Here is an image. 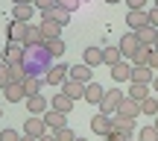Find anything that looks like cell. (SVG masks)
Returning a JSON list of instances; mask_svg holds the SVG:
<instances>
[{
  "label": "cell",
  "mask_w": 158,
  "mask_h": 141,
  "mask_svg": "<svg viewBox=\"0 0 158 141\" xmlns=\"http://www.w3.org/2000/svg\"><path fill=\"white\" fill-rule=\"evenodd\" d=\"M53 53L47 50V41L44 44H32V47H27L23 44V71L27 73H32V77H41V73H47L53 68Z\"/></svg>",
  "instance_id": "6da1fadb"
},
{
  "label": "cell",
  "mask_w": 158,
  "mask_h": 141,
  "mask_svg": "<svg viewBox=\"0 0 158 141\" xmlns=\"http://www.w3.org/2000/svg\"><path fill=\"white\" fill-rule=\"evenodd\" d=\"M47 132H50V126H47L44 115H32V118H27V121H23V135L41 138V135H47Z\"/></svg>",
  "instance_id": "7a4b0ae2"
},
{
  "label": "cell",
  "mask_w": 158,
  "mask_h": 141,
  "mask_svg": "<svg viewBox=\"0 0 158 141\" xmlns=\"http://www.w3.org/2000/svg\"><path fill=\"white\" fill-rule=\"evenodd\" d=\"M70 77V65L64 62H53V68L44 73V82L47 85H64V79Z\"/></svg>",
  "instance_id": "3957f363"
},
{
  "label": "cell",
  "mask_w": 158,
  "mask_h": 141,
  "mask_svg": "<svg viewBox=\"0 0 158 141\" xmlns=\"http://www.w3.org/2000/svg\"><path fill=\"white\" fill-rule=\"evenodd\" d=\"M117 47H120V53H123V59L126 62H132V56H135V50L141 47V41H138V33H123L120 35V41H117Z\"/></svg>",
  "instance_id": "277c9868"
},
{
  "label": "cell",
  "mask_w": 158,
  "mask_h": 141,
  "mask_svg": "<svg viewBox=\"0 0 158 141\" xmlns=\"http://www.w3.org/2000/svg\"><path fill=\"white\" fill-rule=\"evenodd\" d=\"M0 62H6V65H18V62H23V41L9 38V41H6V47H3V59H0Z\"/></svg>",
  "instance_id": "5b68a950"
},
{
  "label": "cell",
  "mask_w": 158,
  "mask_h": 141,
  "mask_svg": "<svg viewBox=\"0 0 158 141\" xmlns=\"http://www.w3.org/2000/svg\"><path fill=\"white\" fill-rule=\"evenodd\" d=\"M123 91L120 88H111V91H106V97L100 100V112L102 115H117V106H120V100H123Z\"/></svg>",
  "instance_id": "8992f818"
},
{
  "label": "cell",
  "mask_w": 158,
  "mask_h": 141,
  "mask_svg": "<svg viewBox=\"0 0 158 141\" xmlns=\"http://www.w3.org/2000/svg\"><path fill=\"white\" fill-rule=\"evenodd\" d=\"M114 130V124H111V115H94V118H91V132H94V135H100V138H106L108 132Z\"/></svg>",
  "instance_id": "52a82bcc"
},
{
  "label": "cell",
  "mask_w": 158,
  "mask_h": 141,
  "mask_svg": "<svg viewBox=\"0 0 158 141\" xmlns=\"http://www.w3.org/2000/svg\"><path fill=\"white\" fill-rule=\"evenodd\" d=\"M35 15V6L32 3H15L12 6V21H21V24H29Z\"/></svg>",
  "instance_id": "ba28073f"
},
{
  "label": "cell",
  "mask_w": 158,
  "mask_h": 141,
  "mask_svg": "<svg viewBox=\"0 0 158 141\" xmlns=\"http://www.w3.org/2000/svg\"><path fill=\"white\" fill-rule=\"evenodd\" d=\"M126 24H129L132 33H135V29H141V27H147V24H149L147 9H129V12H126Z\"/></svg>",
  "instance_id": "9c48e42d"
},
{
  "label": "cell",
  "mask_w": 158,
  "mask_h": 141,
  "mask_svg": "<svg viewBox=\"0 0 158 141\" xmlns=\"http://www.w3.org/2000/svg\"><path fill=\"white\" fill-rule=\"evenodd\" d=\"M62 94H68L73 103H76V100H85V85L68 77V79H64V85H62Z\"/></svg>",
  "instance_id": "30bf717a"
},
{
  "label": "cell",
  "mask_w": 158,
  "mask_h": 141,
  "mask_svg": "<svg viewBox=\"0 0 158 141\" xmlns=\"http://www.w3.org/2000/svg\"><path fill=\"white\" fill-rule=\"evenodd\" d=\"M38 27H41V35H44V41L62 38V24H56V21H53V18H44V21H41Z\"/></svg>",
  "instance_id": "8fae6325"
},
{
  "label": "cell",
  "mask_w": 158,
  "mask_h": 141,
  "mask_svg": "<svg viewBox=\"0 0 158 141\" xmlns=\"http://www.w3.org/2000/svg\"><path fill=\"white\" fill-rule=\"evenodd\" d=\"M117 115H126V118H141V103L138 100H132L129 94L120 100V106H117Z\"/></svg>",
  "instance_id": "7c38bea8"
},
{
  "label": "cell",
  "mask_w": 158,
  "mask_h": 141,
  "mask_svg": "<svg viewBox=\"0 0 158 141\" xmlns=\"http://www.w3.org/2000/svg\"><path fill=\"white\" fill-rule=\"evenodd\" d=\"M152 79H155V71L149 65H132V79L129 82H147L149 85Z\"/></svg>",
  "instance_id": "4fadbf2b"
},
{
  "label": "cell",
  "mask_w": 158,
  "mask_h": 141,
  "mask_svg": "<svg viewBox=\"0 0 158 141\" xmlns=\"http://www.w3.org/2000/svg\"><path fill=\"white\" fill-rule=\"evenodd\" d=\"M47 109H50V103H47L44 94H32V97H27V112H29V115H44Z\"/></svg>",
  "instance_id": "5bb4252c"
},
{
  "label": "cell",
  "mask_w": 158,
  "mask_h": 141,
  "mask_svg": "<svg viewBox=\"0 0 158 141\" xmlns=\"http://www.w3.org/2000/svg\"><path fill=\"white\" fill-rule=\"evenodd\" d=\"M108 73H111V77L117 79V82H129V79H132V62L120 59L117 65H111V71H108Z\"/></svg>",
  "instance_id": "9a60e30c"
},
{
  "label": "cell",
  "mask_w": 158,
  "mask_h": 141,
  "mask_svg": "<svg viewBox=\"0 0 158 141\" xmlns=\"http://www.w3.org/2000/svg\"><path fill=\"white\" fill-rule=\"evenodd\" d=\"M94 68H88L85 62H79V65H73L70 68V79H76V82H82V85H88V82H94Z\"/></svg>",
  "instance_id": "2e32d148"
},
{
  "label": "cell",
  "mask_w": 158,
  "mask_h": 141,
  "mask_svg": "<svg viewBox=\"0 0 158 141\" xmlns=\"http://www.w3.org/2000/svg\"><path fill=\"white\" fill-rule=\"evenodd\" d=\"M102 97H106V88H102L100 82H88L85 85V100H88L91 106H100Z\"/></svg>",
  "instance_id": "e0dca14e"
},
{
  "label": "cell",
  "mask_w": 158,
  "mask_h": 141,
  "mask_svg": "<svg viewBox=\"0 0 158 141\" xmlns=\"http://www.w3.org/2000/svg\"><path fill=\"white\" fill-rule=\"evenodd\" d=\"M3 97H6L9 103H21V100H27L23 82H12V85H6V88H3Z\"/></svg>",
  "instance_id": "ac0fdd59"
},
{
  "label": "cell",
  "mask_w": 158,
  "mask_h": 141,
  "mask_svg": "<svg viewBox=\"0 0 158 141\" xmlns=\"http://www.w3.org/2000/svg\"><path fill=\"white\" fill-rule=\"evenodd\" d=\"M64 118H68V115L56 112V109H47V112H44V121H47V126H50L53 132L62 130V126H68V121H64Z\"/></svg>",
  "instance_id": "d6986e66"
},
{
  "label": "cell",
  "mask_w": 158,
  "mask_h": 141,
  "mask_svg": "<svg viewBox=\"0 0 158 141\" xmlns=\"http://www.w3.org/2000/svg\"><path fill=\"white\" fill-rule=\"evenodd\" d=\"M126 94H129L132 100H138V103H141V100H147V97L152 94V88H149L147 82H129V91H126Z\"/></svg>",
  "instance_id": "ffe728a7"
},
{
  "label": "cell",
  "mask_w": 158,
  "mask_h": 141,
  "mask_svg": "<svg viewBox=\"0 0 158 141\" xmlns=\"http://www.w3.org/2000/svg\"><path fill=\"white\" fill-rule=\"evenodd\" d=\"M50 109H56V112H62V115H70L73 112V100H70L68 94H56L50 100Z\"/></svg>",
  "instance_id": "44dd1931"
},
{
  "label": "cell",
  "mask_w": 158,
  "mask_h": 141,
  "mask_svg": "<svg viewBox=\"0 0 158 141\" xmlns=\"http://www.w3.org/2000/svg\"><path fill=\"white\" fill-rule=\"evenodd\" d=\"M23 44H27V47H32V44H44V35H41V27H38V24H27Z\"/></svg>",
  "instance_id": "7402d4cb"
},
{
  "label": "cell",
  "mask_w": 158,
  "mask_h": 141,
  "mask_svg": "<svg viewBox=\"0 0 158 141\" xmlns=\"http://www.w3.org/2000/svg\"><path fill=\"white\" fill-rule=\"evenodd\" d=\"M111 124H114V130L135 135V118H126V115H111Z\"/></svg>",
  "instance_id": "603a6c76"
},
{
  "label": "cell",
  "mask_w": 158,
  "mask_h": 141,
  "mask_svg": "<svg viewBox=\"0 0 158 141\" xmlns=\"http://www.w3.org/2000/svg\"><path fill=\"white\" fill-rule=\"evenodd\" d=\"M82 62L88 65V68H97V65H102V47H85Z\"/></svg>",
  "instance_id": "cb8c5ba5"
},
{
  "label": "cell",
  "mask_w": 158,
  "mask_h": 141,
  "mask_svg": "<svg viewBox=\"0 0 158 141\" xmlns=\"http://www.w3.org/2000/svg\"><path fill=\"white\" fill-rule=\"evenodd\" d=\"M138 33V41H141V44H147V47H155V38H158V29L155 27H141V29H135Z\"/></svg>",
  "instance_id": "d4e9b609"
},
{
  "label": "cell",
  "mask_w": 158,
  "mask_h": 141,
  "mask_svg": "<svg viewBox=\"0 0 158 141\" xmlns=\"http://www.w3.org/2000/svg\"><path fill=\"white\" fill-rule=\"evenodd\" d=\"M41 82H44L41 77H32V73H27V79H23V91H27V97L41 94Z\"/></svg>",
  "instance_id": "484cf974"
},
{
  "label": "cell",
  "mask_w": 158,
  "mask_h": 141,
  "mask_svg": "<svg viewBox=\"0 0 158 141\" xmlns=\"http://www.w3.org/2000/svg\"><path fill=\"white\" fill-rule=\"evenodd\" d=\"M44 18H53L56 24H62V27H64V24L70 21V12H68V9H62V6L56 3V6H53L50 12H44Z\"/></svg>",
  "instance_id": "4316f807"
},
{
  "label": "cell",
  "mask_w": 158,
  "mask_h": 141,
  "mask_svg": "<svg viewBox=\"0 0 158 141\" xmlns=\"http://www.w3.org/2000/svg\"><path fill=\"white\" fill-rule=\"evenodd\" d=\"M120 59H123V53H120V47H102V65H117Z\"/></svg>",
  "instance_id": "83f0119b"
},
{
  "label": "cell",
  "mask_w": 158,
  "mask_h": 141,
  "mask_svg": "<svg viewBox=\"0 0 158 141\" xmlns=\"http://www.w3.org/2000/svg\"><path fill=\"white\" fill-rule=\"evenodd\" d=\"M141 115H149V118L158 115V97L155 94H149L147 100H141Z\"/></svg>",
  "instance_id": "f1b7e54d"
},
{
  "label": "cell",
  "mask_w": 158,
  "mask_h": 141,
  "mask_svg": "<svg viewBox=\"0 0 158 141\" xmlns=\"http://www.w3.org/2000/svg\"><path fill=\"white\" fill-rule=\"evenodd\" d=\"M47 50L53 53V59H62L64 50H68V44H64V38H53V41H47Z\"/></svg>",
  "instance_id": "f546056e"
},
{
  "label": "cell",
  "mask_w": 158,
  "mask_h": 141,
  "mask_svg": "<svg viewBox=\"0 0 158 141\" xmlns=\"http://www.w3.org/2000/svg\"><path fill=\"white\" fill-rule=\"evenodd\" d=\"M23 35H27V24H21V21H12V24H9V38H15V41H23Z\"/></svg>",
  "instance_id": "4dcf8cb0"
},
{
  "label": "cell",
  "mask_w": 158,
  "mask_h": 141,
  "mask_svg": "<svg viewBox=\"0 0 158 141\" xmlns=\"http://www.w3.org/2000/svg\"><path fill=\"white\" fill-rule=\"evenodd\" d=\"M138 141H158V130H155L152 124L141 126V130H138Z\"/></svg>",
  "instance_id": "1f68e13d"
},
{
  "label": "cell",
  "mask_w": 158,
  "mask_h": 141,
  "mask_svg": "<svg viewBox=\"0 0 158 141\" xmlns=\"http://www.w3.org/2000/svg\"><path fill=\"white\" fill-rule=\"evenodd\" d=\"M149 50H152V47L141 44V47L135 50V56H132V65H147V59H149Z\"/></svg>",
  "instance_id": "d6a6232c"
},
{
  "label": "cell",
  "mask_w": 158,
  "mask_h": 141,
  "mask_svg": "<svg viewBox=\"0 0 158 141\" xmlns=\"http://www.w3.org/2000/svg\"><path fill=\"white\" fill-rule=\"evenodd\" d=\"M15 79H12V71H9V65L6 62H0V91L6 88V85H12Z\"/></svg>",
  "instance_id": "836d02e7"
},
{
  "label": "cell",
  "mask_w": 158,
  "mask_h": 141,
  "mask_svg": "<svg viewBox=\"0 0 158 141\" xmlns=\"http://www.w3.org/2000/svg\"><path fill=\"white\" fill-rule=\"evenodd\" d=\"M53 135H56V141H76V132L70 130V126H62V130H56Z\"/></svg>",
  "instance_id": "e575fe53"
},
{
  "label": "cell",
  "mask_w": 158,
  "mask_h": 141,
  "mask_svg": "<svg viewBox=\"0 0 158 141\" xmlns=\"http://www.w3.org/2000/svg\"><path fill=\"white\" fill-rule=\"evenodd\" d=\"M56 3H59V0H32V6H35V9L41 12V15H44V12H50V9H53Z\"/></svg>",
  "instance_id": "d590c367"
},
{
  "label": "cell",
  "mask_w": 158,
  "mask_h": 141,
  "mask_svg": "<svg viewBox=\"0 0 158 141\" xmlns=\"http://www.w3.org/2000/svg\"><path fill=\"white\" fill-rule=\"evenodd\" d=\"M129 138H135V135H129V132H120V130H111L106 135V141H129Z\"/></svg>",
  "instance_id": "8d00e7d4"
},
{
  "label": "cell",
  "mask_w": 158,
  "mask_h": 141,
  "mask_svg": "<svg viewBox=\"0 0 158 141\" xmlns=\"http://www.w3.org/2000/svg\"><path fill=\"white\" fill-rule=\"evenodd\" d=\"M59 6H62V9H68V12H76L79 6H82V0H59Z\"/></svg>",
  "instance_id": "74e56055"
},
{
  "label": "cell",
  "mask_w": 158,
  "mask_h": 141,
  "mask_svg": "<svg viewBox=\"0 0 158 141\" xmlns=\"http://www.w3.org/2000/svg\"><path fill=\"white\" fill-rule=\"evenodd\" d=\"M0 141H21V135H18V130H3L0 132Z\"/></svg>",
  "instance_id": "f35d334b"
},
{
  "label": "cell",
  "mask_w": 158,
  "mask_h": 141,
  "mask_svg": "<svg viewBox=\"0 0 158 141\" xmlns=\"http://www.w3.org/2000/svg\"><path fill=\"white\" fill-rule=\"evenodd\" d=\"M147 65H149V68H152V71L158 73V47H152V50H149V59H147Z\"/></svg>",
  "instance_id": "ab89813d"
},
{
  "label": "cell",
  "mask_w": 158,
  "mask_h": 141,
  "mask_svg": "<svg viewBox=\"0 0 158 141\" xmlns=\"http://www.w3.org/2000/svg\"><path fill=\"white\" fill-rule=\"evenodd\" d=\"M147 18H149V27H155V29H158V6H152V9L147 12Z\"/></svg>",
  "instance_id": "60d3db41"
},
{
  "label": "cell",
  "mask_w": 158,
  "mask_h": 141,
  "mask_svg": "<svg viewBox=\"0 0 158 141\" xmlns=\"http://www.w3.org/2000/svg\"><path fill=\"white\" fill-rule=\"evenodd\" d=\"M129 9H147V0H126Z\"/></svg>",
  "instance_id": "b9f144b4"
},
{
  "label": "cell",
  "mask_w": 158,
  "mask_h": 141,
  "mask_svg": "<svg viewBox=\"0 0 158 141\" xmlns=\"http://www.w3.org/2000/svg\"><path fill=\"white\" fill-rule=\"evenodd\" d=\"M149 88H152V94L158 97V73H155V79H152V82H149Z\"/></svg>",
  "instance_id": "7bdbcfd3"
},
{
  "label": "cell",
  "mask_w": 158,
  "mask_h": 141,
  "mask_svg": "<svg viewBox=\"0 0 158 141\" xmlns=\"http://www.w3.org/2000/svg\"><path fill=\"white\" fill-rule=\"evenodd\" d=\"M38 141H56V135H53V132H47V135H41Z\"/></svg>",
  "instance_id": "ee69618b"
},
{
  "label": "cell",
  "mask_w": 158,
  "mask_h": 141,
  "mask_svg": "<svg viewBox=\"0 0 158 141\" xmlns=\"http://www.w3.org/2000/svg\"><path fill=\"white\" fill-rule=\"evenodd\" d=\"M21 141H38V138H32V135H21Z\"/></svg>",
  "instance_id": "f6af8a7d"
},
{
  "label": "cell",
  "mask_w": 158,
  "mask_h": 141,
  "mask_svg": "<svg viewBox=\"0 0 158 141\" xmlns=\"http://www.w3.org/2000/svg\"><path fill=\"white\" fill-rule=\"evenodd\" d=\"M15 3H32V0H12V6H15Z\"/></svg>",
  "instance_id": "bcb514c9"
},
{
  "label": "cell",
  "mask_w": 158,
  "mask_h": 141,
  "mask_svg": "<svg viewBox=\"0 0 158 141\" xmlns=\"http://www.w3.org/2000/svg\"><path fill=\"white\" fill-rule=\"evenodd\" d=\"M152 126H155V130H158V115H155V124H152Z\"/></svg>",
  "instance_id": "7dc6e473"
},
{
  "label": "cell",
  "mask_w": 158,
  "mask_h": 141,
  "mask_svg": "<svg viewBox=\"0 0 158 141\" xmlns=\"http://www.w3.org/2000/svg\"><path fill=\"white\" fill-rule=\"evenodd\" d=\"M106 3H120V0H106Z\"/></svg>",
  "instance_id": "c3c4849f"
},
{
  "label": "cell",
  "mask_w": 158,
  "mask_h": 141,
  "mask_svg": "<svg viewBox=\"0 0 158 141\" xmlns=\"http://www.w3.org/2000/svg\"><path fill=\"white\" fill-rule=\"evenodd\" d=\"M152 6H158V0H152Z\"/></svg>",
  "instance_id": "681fc988"
},
{
  "label": "cell",
  "mask_w": 158,
  "mask_h": 141,
  "mask_svg": "<svg viewBox=\"0 0 158 141\" xmlns=\"http://www.w3.org/2000/svg\"><path fill=\"white\" fill-rule=\"evenodd\" d=\"M76 141H85V138H79V135H76Z\"/></svg>",
  "instance_id": "f907efd6"
},
{
  "label": "cell",
  "mask_w": 158,
  "mask_h": 141,
  "mask_svg": "<svg viewBox=\"0 0 158 141\" xmlns=\"http://www.w3.org/2000/svg\"><path fill=\"white\" fill-rule=\"evenodd\" d=\"M0 118H3V109H0Z\"/></svg>",
  "instance_id": "816d5d0a"
},
{
  "label": "cell",
  "mask_w": 158,
  "mask_h": 141,
  "mask_svg": "<svg viewBox=\"0 0 158 141\" xmlns=\"http://www.w3.org/2000/svg\"><path fill=\"white\" fill-rule=\"evenodd\" d=\"M155 47H158V38H155Z\"/></svg>",
  "instance_id": "f5cc1de1"
},
{
  "label": "cell",
  "mask_w": 158,
  "mask_h": 141,
  "mask_svg": "<svg viewBox=\"0 0 158 141\" xmlns=\"http://www.w3.org/2000/svg\"><path fill=\"white\" fill-rule=\"evenodd\" d=\"M129 141H135V138H129Z\"/></svg>",
  "instance_id": "db71d44e"
},
{
  "label": "cell",
  "mask_w": 158,
  "mask_h": 141,
  "mask_svg": "<svg viewBox=\"0 0 158 141\" xmlns=\"http://www.w3.org/2000/svg\"><path fill=\"white\" fill-rule=\"evenodd\" d=\"M82 3H85V0H82Z\"/></svg>",
  "instance_id": "11a10c76"
}]
</instances>
